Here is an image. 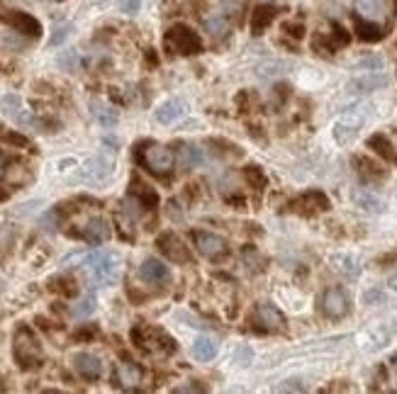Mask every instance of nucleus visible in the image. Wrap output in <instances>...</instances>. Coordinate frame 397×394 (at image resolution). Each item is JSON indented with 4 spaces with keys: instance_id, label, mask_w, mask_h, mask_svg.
I'll return each instance as SVG.
<instances>
[{
    "instance_id": "f257e3e1",
    "label": "nucleus",
    "mask_w": 397,
    "mask_h": 394,
    "mask_svg": "<svg viewBox=\"0 0 397 394\" xmlns=\"http://www.w3.org/2000/svg\"><path fill=\"white\" fill-rule=\"evenodd\" d=\"M12 355H15V363L20 365L22 370H35L42 365V358H44L42 346L27 326L17 329L15 341H12Z\"/></svg>"
},
{
    "instance_id": "f03ea898",
    "label": "nucleus",
    "mask_w": 397,
    "mask_h": 394,
    "mask_svg": "<svg viewBox=\"0 0 397 394\" xmlns=\"http://www.w3.org/2000/svg\"><path fill=\"white\" fill-rule=\"evenodd\" d=\"M81 260H83V268H88L93 273L95 283L110 285L117 278V256L110 253V251H95V253L81 256Z\"/></svg>"
},
{
    "instance_id": "7ed1b4c3",
    "label": "nucleus",
    "mask_w": 397,
    "mask_h": 394,
    "mask_svg": "<svg viewBox=\"0 0 397 394\" xmlns=\"http://www.w3.org/2000/svg\"><path fill=\"white\" fill-rule=\"evenodd\" d=\"M353 10L361 22L382 25L395 12V0H353Z\"/></svg>"
},
{
    "instance_id": "20e7f679",
    "label": "nucleus",
    "mask_w": 397,
    "mask_h": 394,
    "mask_svg": "<svg viewBox=\"0 0 397 394\" xmlns=\"http://www.w3.org/2000/svg\"><path fill=\"white\" fill-rule=\"evenodd\" d=\"M142 163L154 175H169L174 170L176 154L164 144H149L144 149V154H142Z\"/></svg>"
},
{
    "instance_id": "39448f33",
    "label": "nucleus",
    "mask_w": 397,
    "mask_h": 394,
    "mask_svg": "<svg viewBox=\"0 0 397 394\" xmlns=\"http://www.w3.org/2000/svg\"><path fill=\"white\" fill-rule=\"evenodd\" d=\"M363 122H366V107H356V110L344 112L341 120L334 125V139L344 146L351 144V141L356 139L358 129L363 127Z\"/></svg>"
},
{
    "instance_id": "423d86ee",
    "label": "nucleus",
    "mask_w": 397,
    "mask_h": 394,
    "mask_svg": "<svg viewBox=\"0 0 397 394\" xmlns=\"http://www.w3.org/2000/svg\"><path fill=\"white\" fill-rule=\"evenodd\" d=\"M193 246L208 260H222L229 253L227 241L219 234H212V231H193Z\"/></svg>"
},
{
    "instance_id": "0eeeda50",
    "label": "nucleus",
    "mask_w": 397,
    "mask_h": 394,
    "mask_svg": "<svg viewBox=\"0 0 397 394\" xmlns=\"http://www.w3.org/2000/svg\"><path fill=\"white\" fill-rule=\"evenodd\" d=\"M251 324L256 326L258 331L273 334V331H280L285 326V316L278 307L269 305V302H261V305H256V310H253Z\"/></svg>"
},
{
    "instance_id": "6e6552de",
    "label": "nucleus",
    "mask_w": 397,
    "mask_h": 394,
    "mask_svg": "<svg viewBox=\"0 0 397 394\" xmlns=\"http://www.w3.org/2000/svg\"><path fill=\"white\" fill-rule=\"evenodd\" d=\"M351 310V300L341 287H329L322 294V312L329 319H344Z\"/></svg>"
},
{
    "instance_id": "1a4fd4ad",
    "label": "nucleus",
    "mask_w": 397,
    "mask_h": 394,
    "mask_svg": "<svg viewBox=\"0 0 397 394\" xmlns=\"http://www.w3.org/2000/svg\"><path fill=\"white\" fill-rule=\"evenodd\" d=\"M166 42H169V44L174 46L178 54H198V51L203 49V44H200V37L195 35L193 30L183 27V25L169 30V35H166Z\"/></svg>"
},
{
    "instance_id": "9d476101",
    "label": "nucleus",
    "mask_w": 397,
    "mask_h": 394,
    "mask_svg": "<svg viewBox=\"0 0 397 394\" xmlns=\"http://www.w3.org/2000/svg\"><path fill=\"white\" fill-rule=\"evenodd\" d=\"M156 246H159V251L171 260V263H190L188 246H185L176 234H171V231L161 234L159 239H156Z\"/></svg>"
},
{
    "instance_id": "9b49d317",
    "label": "nucleus",
    "mask_w": 397,
    "mask_h": 394,
    "mask_svg": "<svg viewBox=\"0 0 397 394\" xmlns=\"http://www.w3.org/2000/svg\"><path fill=\"white\" fill-rule=\"evenodd\" d=\"M0 20L10 25L15 32H22L27 37H40L42 35V25L27 12H17V10H0Z\"/></svg>"
},
{
    "instance_id": "f8f14e48",
    "label": "nucleus",
    "mask_w": 397,
    "mask_h": 394,
    "mask_svg": "<svg viewBox=\"0 0 397 394\" xmlns=\"http://www.w3.org/2000/svg\"><path fill=\"white\" fill-rule=\"evenodd\" d=\"M132 339H135L137 346L144 350H156V348L174 350V341L156 329H135L132 331Z\"/></svg>"
},
{
    "instance_id": "ddd939ff",
    "label": "nucleus",
    "mask_w": 397,
    "mask_h": 394,
    "mask_svg": "<svg viewBox=\"0 0 397 394\" xmlns=\"http://www.w3.org/2000/svg\"><path fill=\"white\" fill-rule=\"evenodd\" d=\"M74 370L78 373V377L85 379V382H95V379L103 377V363H100V358L93 353H76Z\"/></svg>"
},
{
    "instance_id": "4468645a",
    "label": "nucleus",
    "mask_w": 397,
    "mask_h": 394,
    "mask_svg": "<svg viewBox=\"0 0 397 394\" xmlns=\"http://www.w3.org/2000/svg\"><path fill=\"white\" fill-rule=\"evenodd\" d=\"M0 105H3V112H6V115L10 117L15 125L27 127V125H32V122H35V120H32V112L25 107V102H22L20 95H12V93L6 95Z\"/></svg>"
},
{
    "instance_id": "2eb2a0df",
    "label": "nucleus",
    "mask_w": 397,
    "mask_h": 394,
    "mask_svg": "<svg viewBox=\"0 0 397 394\" xmlns=\"http://www.w3.org/2000/svg\"><path fill=\"white\" fill-rule=\"evenodd\" d=\"M142 377H144V373L137 363H117V368H115V382L122 389L140 387Z\"/></svg>"
},
{
    "instance_id": "dca6fc26",
    "label": "nucleus",
    "mask_w": 397,
    "mask_h": 394,
    "mask_svg": "<svg viewBox=\"0 0 397 394\" xmlns=\"http://www.w3.org/2000/svg\"><path fill=\"white\" fill-rule=\"evenodd\" d=\"M295 212H300V215H317V212H324V210H329V200H327V195L324 192H307V195H303L300 200H295Z\"/></svg>"
},
{
    "instance_id": "f3484780",
    "label": "nucleus",
    "mask_w": 397,
    "mask_h": 394,
    "mask_svg": "<svg viewBox=\"0 0 397 394\" xmlns=\"http://www.w3.org/2000/svg\"><path fill=\"white\" fill-rule=\"evenodd\" d=\"M140 278L149 285H164L169 283V265H164L156 258H146L140 265Z\"/></svg>"
},
{
    "instance_id": "a211bd4d",
    "label": "nucleus",
    "mask_w": 397,
    "mask_h": 394,
    "mask_svg": "<svg viewBox=\"0 0 397 394\" xmlns=\"http://www.w3.org/2000/svg\"><path fill=\"white\" fill-rule=\"evenodd\" d=\"M81 239H85L88 244H105L110 239V224L103 217H93L85 222V226L81 229Z\"/></svg>"
},
{
    "instance_id": "6ab92c4d",
    "label": "nucleus",
    "mask_w": 397,
    "mask_h": 394,
    "mask_svg": "<svg viewBox=\"0 0 397 394\" xmlns=\"http://www.w3.org/2000/svg\"><path fill=\"white\" fill-rule=\"evenodd\" d=\"M219 353V343L212 339V336H198L193 343V358L200 360V363H210L214 360Z\"/></svg>"
},
{
    "instance_id": "aec40b11",
    "label": "nucleus",
    "mask_w": 397,
    "mask_h": 394,
    "mask_svg": "<svg viewBox=\"0 0 397 394\" xmlns=\"http://www.w3.org/2000/svg\"><path fill=\"white\" fill-rule=\"evenodd\" d=\"M387 85V75L382 73H371V75H361V78H353L348 83L351 93H371V90H380Z\"/></svg>"
},
{
    "instance_id": "412c9836",
    "label": "nucleus",
    "mask_w": 397,
    "mask_h": 394,
    "mask_svg": "<svg viewBox=\"0 0 397 394\" xmlns=\"http://www.w3.org/2000/svg\"><path fill=\"white\" fill-rule=\"evenodd\" d=\"M353 202H356L361 210L366 212H373V215H380V212H385V202L378 197L375 192H371V190H353Z\"/></svg>"
},
{
    "instance_id": "4be33fe9",
    "label": "nucleus",
    "mask_w": 397,
    "mask_h": 394,
    "mask_svg": "<svg viewBox=\"0 0 397 394\" xmlns=\"http://www.w3.org/2000/svg\"><path fill=\"white\" fill-rule=\"evenodd\" d=\"M353 163L358 165V173H361V178L366 180V183H380V180L387 175L380 163H375V161H371V159H363V156L353 159Z\"/></svg>"
},
{
    "instance_id": "5701e85b",
    "label": "nucleus",
    "mask_w": 397,
    "mask_h": 394,
    "mask_svg": "<svg viewBox=\"0 0 397 394\" xmlns=\"http://www.w3.org/2000/svg\"><path fill=\"white\" fill-rule=\"evenodd\" d=\"M203 27H205V32H208V37H212V39H224V37L229 35V22H227V17L219 15V12L205 15Z\"/></svg>"
},
{
    "instance_id": "b1692460",
    "label": "nucleus",
    "mask_w": 397,
    "mask_h": 394,
    "mask_svg": "<svg viewBox=\"0 0 397 394\" xmlns=\"http://www.w3.org/2000/svg\"><path fill=\"white\" fill-rule=\"evenodd\" d=\"M183 102L180 100H166L164 105H159V110H156V122L159 125H171V122H176L178 117H183Z\"/></svg>"
},
{
    "instance_id": "393cba45",
    "label": "nucleus",
    "mask_w": 397,
    "mask_h": 394,
    "mask_svg": "<svg viewBox=\"0 0 397 394\" xmlns=\"http://www.w3.org/2000/svg\"><path fill=\"white\" fill-rule=\"evenodd\" d=\"M368 146H371V149L375 151L378 156H382V159H387V161H395L397 159L395 146L390 144V139H387L385 134H373L371 139H368Z\"/></svg>"
},
{
    "instance_id": "a878e982",
    "label": "nucleus",
    "mask_w": 397,
    "mask_h": 394,
    "mask_svg": "<svg viewBox=\"0 0 397 394\" xmlns=\"http://www.w3.org/2000/svg\"><path fill=\"white\" fill-rule=\"evenodd\" d=\"M178 161H180V168L193 170V168H198V165L203 163V151H200L198 146H193V144H185L183 149H180V154H178Z\"/></svg>"
},
{
    "instance_id": "bb28decb",
    "label": "nucleus",
    "mask_w": 397,
    "mask_h": 394,
    "mask_svg": "<svg viewBox=\"0 0 397 394\" xmlns=\"http://www.w3.org/2000/svg\"><path fill=\"white\" fill-rule=\"evenodd\" d=\"M392 339V329H387V326H373L371 331H368V343L366 348L368 350H378L382 348V346H387V341Z\"/></svg>"
},
{
    "instance_id": "cd10ccee",
    "label": "nucleus",
    "mask_w": 397,
    "mask_h": 394,
    "mask_svg": "<svg viewBox=\"0 0 397 394\" xmlns=\"http://www.w3.org/2000/svg\"><path fill=\"white\" fill-rule=\"evenodd\" d=\"M276 17V10L273 8H258L256 12H253V20H251V27H253V32H263V27L266 25H271V20Z\"/></svg>"
},
{
    "instance_id": "c85d7f7f",
    "label": "nucleus",
    "mask_w": 397,
    "mask_h": 394,
    "mask_svg": "<svg viewBox=\"0 0 397 394\" xmlns=\"http://www.w3.org/2000/svg\"><path fill=\"white\" fill-rule=\"evenodd\" d=\"M334 268L339 270V273H344L346 278H356L358 275V263H356V258H351V256H337L334 258Z\"/></svg>"
},
{
    "instance_id": "c756f323",
    "label": "nucleus",
    "mask_w": 397,
    "mask_h": 394,
    "mask_svg": "<svg viewBox=\"0 0 397 394\" xmlns=\"http://www.w3.org/2000/svg\"><path fill=\"white\" fill-rule=\"evenodd\" d=\"M49 287L59 294H66V297H74V294L78 292V287H76V283L71 278H54L49 283Z\"/></svg>"
},
{
    "instance_id": "7c9ffc66",
    "label": "nucleus",
    "mask_w": 397,
    "mask_h": 394,
    "mask_svg": "<svg viewBox=\"0 0 397 394\" xmlns=\"http://www.w3.org/2000/svg\"><path fill=\"white\" fill-rule=\"evenodd\" d=\"M244 175H246L248 185H251L253 190L266 188V175H263V170L258 168V165H248V168H244Z\"/></svg>"
},
{
    "instance_id": "2f4dec72",
    "label": "nucleus",
    "mask_w": 397,
    "mask_h": 394,
    "mask_svg": "<svg viewBox=\"0 0 397 394\" xmlns=\"http://www.w3.org/2000/svg\"><path fill=\"white\" fill-rule=\"evenodd\" d=\"M95 312V294L88 292L83 300L78 302V307H74V316L76 319H83V316H90Z\"/></svg>"
},
{
    "instance_id": "473e14b6",
    "label": "nucleus",
    "mask_w": 397,
    "mask_h": 394,
    "mask_svg": "<svg viewBox=\"0 0 397 394\" xmlns=\"http://www.w3.org/2000/svg\"><path fill=\"white\" fill-rule=\"evenodd\" d=\"M71 22H61V25H56L54 30H51V37H49V46H59V44H64L66 39H69V35H71Z\"/></svg>"
},
{
    "instance_id": "72a5a7b5",
    "label": "nucleus",
    "mask_w": 397,
    "mask_h": 394,
    "mask_svg": "<svg viewBox=\"0 0 397 394\" xmlns=\"http://www.w3.org/2000/svg\"><path fill=\"white\" fill-rule=\"evenodd\" d=\"M0 141H6V144H10V146H17V149L30 146V139H27V136L17 134V132H6L3 127H0Z\"/></svg>"
},
{
    "instance_id": "f704fd0d",
    "label": "nucleus",
    "mask_w": 397,
    "mask_h": 394,
    "mask_svg": "<svg viewBox=\"0 0 397 394\" xmlns=\"http://www.w3.org/2000/svg\"><path fill=\"white\" fill-rule=\"evenodd\" d=\"M78 64H81V59H78V51L76 49H71V51H64V54L59 56V66L64 71H78Z\"/></svg>"
},
{
    "instance_id": "c9c22d12",
    "label": "nucleus",
    "mask_w": 397,
    "mask_h": 394,
    "mask_svg": "<svg viewBox=\"0 0 397 394\" xmlns=\"http://www.w3.org/2000/svg\"><path fill=\"white\" fill-rule=\"evenodd\" d=\"M210 141L219 146V149H214V154H217V156H222V159H227V156H232V159H237V156H242V151H239V146L229 144V141H224V139H210Z\"/></svg>"
},
{
    "instance_id": "e433bc0d",
    "label": "nucleus",
    "mask_w": 397,
    "mask_h": 394,
    "mask_svg": "<svg viewBox=\"0 0 397 394\" xmlns=\"http://www.w3.org/2000/svg\"><path fill=\"white\" fill-rule=\"evenodd\" d=\"M219 6H222V10L227 15H242L246 0H219Z\"/></svg>"
},
{
    "instance_id": "4c0bfd02",
    "label": "nucleus",
    "mask_w": 397,
    "mask_h": 394,
    "mask_svg": "<svg viewBox=\"0 0 397 394\" xmlns=\"http://www.w3.org/2000/svg\"><path fill=\"white\" fill-rule=\"evenodd\" d=\"M244 260H248V265H251V270H261L263 268V258L261 256H256V251L251 249H244Z\"/></svg>"
},
{
    "instance_id": "58836bf2",
    "label": "nucleus",
    "mask_w": 397,
    "mask_h": 394,
    "mask_svg": "<svg viewBox=\"0 0 397 394\" xmlns=\"http://www.w3.org/2000/svg\"><path fill=\"white\" fill-rule=\"evenodd\" d=\"M95 107H98V105H95ZM95 115H98L100 125H105V127H112L115 122H117V115H115V112H108L105 107H98V110H95Z\"/></svg>"
},
{
    "instance_id": "ea45409f",
    "label": "nucleus",
    "mask_w": 397,
    "mask_h": 394,
    "mask_svg": "<svg viewBox=\"0 0 397 394\" xmlns=\"http://www.w3.org/2000/svg\"><path fill=\"white\" fill-rule=\"evenodd\" d=\"M119 8H122V12H127V15H137L142 8V0H119Z\"/></svg>"
},
{
    "instance_id": "a19ab883",
    "label": "nucleus",
    "mask_w": 397,
    "mask_h": 394,
    "mask_svg": "<svg viewBox=\"0 0 397 394\" xmlns=\"http://www.w3.org/2000/svg\"><path fill=\"white\" fill-rule=\"evenodd\" d=\"M278 389H280V392H303L305 384H300L298 379H288V382H283Z\"/></svg>"
},
{
    "instance_id": "79ce46f5",
    "label": "nucleus",
    "mask_w": 397,
    "mask_h": 394,
    "mask_svg": "<svg viewBox=\"0 0 397 394\" xmlns=\"http://www.w3.org/2000/svg\"><path fill=\"white\" fill-rule=\"evenodd\" d=\"M380 300H382L380 289H368V292H363V302H366V305H373V302H380Z\"/></svg>"
},
{
    "instance_id": "37998d69",
    "label": "nucleus",
    "mask_w": 397,
    "mask_h": 394,
    "mask_svg": "<svg viewBox=\"0 0 397 394\" xmlns=\"http://www.w3.org/2000/svg\"><path fill=\"white\" fill-rule=\"evenodd\" d=\"M56 220H59V215H56V212H49V215L42 220V226H44L47 231H54L56 229Z\"/></svg>"
},
{
    "instance_id": "c03bdc74",
    "label": "nucleus",
    "mask_w": 397,
    "mask_h": 394,
    "mask_svg": "<svg viewBox=\"0 0 397 394\" xmlns=\"http://www.w3.org/2000/svg\"><path fill=\"white\" fill-rule=\"evenodd\" d=\"M382 66V59H366V61H361V64H358V69H380Z\"/></svg>"
},
{
    "instance_id": "a18cd8bd",
    "label": "nucleus",
    "mask_w": 397,
    "mask_h": 394,
    "mask_svg": "<svg viewBox=\"0 0 397 394\" xmlns=\"http://www.w3.org/2000/svg\"><path fill=\"white\" fill-rule=\"evenodd\" d=\"M93 336H95V329H93V326H88V329H81V331H76V339H78V341H88V339H93Z\"/></svg>"
},
{
    "instance_id": "49530a36",
    "label": "nucleus",
    "mask_w": 397,
    "mask_h": 394,
    "mask_svg": "<svg viewBox=\"0 0 397 394\" xmlns=\"http://www.w3.org/2000/svg\"><path fill=\"white\" fill-rule=\"evenodd\" d=\"M387 285H390V289H395V292H397V273H395V275H390V280H387Z\"/></svg>"
},
{
    "instance_id": "de8ad7c7",
    "label": "nucleus",
    "mask_w": 397,
    "mask_h": 394,
    "mask_svg": "<svg viewBox=\"0 0 397 394\" xmlns=\"http://www.w3.org/2000/svg\"><path fill=\"white\" fill-rule=\"evenodd\" d=\"M176 392H200V387H178Z\"/></svg>"
},
{
    "instance_id": "09e8293b",
    "label": "nucleus",
    "mask_w": 397,
    "mask_h": 394,
    "mask_svg": "<svg viewBox=\"0 0 397 394\" xmlns=\"http://www.w3.org/2000/svg\"><path fill=\"white\" fill-rule=\"evenodd\" d=\"M3 175H6V159L0 156V178H3Z\"/></svg>"
},
{
    "instance_id": "8fccbe9b",
    "label": "nucleus",
    "mask_w": 397,
    "mask_h": 394,
    "mask_svg": "<svg viewBox=\"0 0 397 394\" xmlns=\"http://www.w3.org/2000/svg\"><path fill=\"white\" fill-rule=\"evenodd\" d=\"M392 370H395V373H397V355H395V358H392Z\"/></svg>"
},
{
    "instance_id": "3c124183",
    "label": "nucleus",
    "mask_w": 397,
    "mask_h": 394,
    "mask_svg": "<svg viewBox=\"0 0 397 394\" xmlns=\"http://www.w3.org/2000/svg\"><path fill=\"white\" fill-rule=\"evenodd\" d=\"M6 197H8V192L6 190H0V200H6Z\"/></svg>"
}]
</instances>
